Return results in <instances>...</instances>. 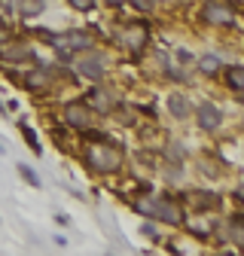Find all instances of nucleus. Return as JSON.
<instances>
[{"label":"nucleus","mask_w":244,"mask_h":256,"mask_svg":"<svg viewBox=\"0 0 244 256\" xmlns=\"http://www.w3.org/2000/svg\"><path fill=\"white\" fill-rule=\"evenodd\" d=\"M138 210L156 216V220H162V222H168V226H180V222H183V210H180V204L171 202V198H140V202H138Z\"/></svg>","instance_id":"obj_1"},{"label":"nucleus","mask_w":244,"mask_h":256,"mask_svg":"<svg viewBox=\"0 0 244 256\" xmlns=\"http://www.w3.org/2000/svg\"><path fill=\"white\" fill-rule=\"evenodd\" d=\"M86 156H88V165L95 171H101V174H110V171H116L122 165V152L116 146H110V144H92Z\"/></svg>","instance_id":"obj_2"},{"label":"nucleus","mask_w":244,"mask_h":256,"mask_svg":"<svg viewBox=\"0 0 244 256\" xmlns=\"http://www.w3.org/2000/svg\"><path fill=\"white\" fill-rule=\"evenodd\" d=\"M49 43L55 46V52L61 55V58H70L76 49H88L92 46V37L88 34H82V30H70V34H52L49 37Z\"/></svg>","instance_id":"obj_3"},{"label":"nucleus","mask_w":244,"mask_h":256,"mask_svg":"<svg viewBox=\"0 0 244 256\" xmlns=\"http://www.w3.org/2000/svg\"><path fill=\"white\" fill-rule=\"evenodd\" d=\"M202 18L208 24H232L235 22V10L232 4H226V0H208V4L202 6Z\"/></svg>","instance_id":"obj_4"},{"label":"nucleus","mask_w":244,"mask_h":256,"mask_svg":"<svg viewBox=\"0 0 244 256\" xmlns=\"http://www.w3.org/2000/svg\"><path fill=\"white\" fill-rule=\"evenodd\" d=\"M76 70L82 74V76H88V80H101L104 76V55H82V58H76Z\"/></svg>","instance_id":"obj_5"},{"label":"nucleus","mask_w":244,"mask_h":256,"mask_svg":"<svg viewBox=\"0 0 244 256\" xmlns=\"http://www.w3.org/2000/svg\"><path fill=\"white\" fill-rule=\"evenodd\" d=\"M146 24H128L126 30H122V43H126L132 52H140L144 49V43H146Z\"/></svg>","instance_id":"obj_6"},{"label":"nucleus","mask_w":244,"mask_h":256,"mask_svg":"<svg viewBox=\"0 0 244 256\" xmlns=\"http://www.w3.org/2000/svg\"><path fill=\"white\" fill-rule=\"evenodd\" d=\"M30 58V46L28 43H6L0 46V61L6 64H18V61H28Z\"/></svg>","instance_id":"obj_7"},{"label":"nucleus","mask_w":244,"mask_h":256,"mask_svg":"<svg viewBox=\"0 0 244 256\" xmlns=\"http://www.w3.org/2000/svg\"><path fill=\"white\" fill-rule=\"evenodd\" d=\"M198 125L204 128V132H214V128L223 125V113H220L217 107L204 104V107H198Z\"/></svg>","instance_id":"obj_8"},{"label":"nucleus","mask_w":244,"mask_h":256,"mask_svg":"<svg viewBox=\"0 0 244 256\" xmlns=\"http://www.w3.org/2000/svg\"><path fill=\"white\" fill-rule=\"evenodd\" d=\"M86 101H88L92 107H95V110H101V113H110V110H113V98H110V94H107L104 88H92Z\"/></svg>","instance_id":"obj_9"},{"label":"nucleus","mask_w":244,"mask_h":256,"mask_svg":"<svg viewBox=\"0 0 244 256\" xmlns=\"http://www.w3.org/2000/svg\"><path fill=\"white\" fill-rule=\"evenodd\" d=\"M24 86H28V88H34V92H43L46 86H52V74H49L46 68H40V70H34V74H28V76H24Z\"/></svg>","instance_id":"obj_10"},{"label":"nucleus","mask_w":244,"mask_h":256,"mask_svg":"<svg viewBox=\"0 0 244 256\" xmlns=\"http://www.w3.org/2000/svg\"><path fill=\"white\" fill-rule=\"evenodd\" d=\"M64 119H68V125H74V128H88L86 107H80V104H70V107L64 110Z\"/></svg>","instance_id":"obj_11"},{"label":"nucleus","mask_w":244,"mask_h":256,"mask_svg":"<svg viewBox=\"0 0 244 256\" xmlns=\"http://www.w3.org/2000/svg\"><path fill=\"white\" fill-rule=\"evenodd\" d=\"M43 6H46V0H18V12H22L24 18L40 16V12H43Z\"/></svg>","instance_id":"obj_12"},{"label":"nucleus","mask_w":244,"mask_h":256,"mask_svg":"<svg viewBox=\"0 0 244 256\" xmlns=\"http://www.w3.org/2000/svg\"><path fill=\"white\" fill-rule=\"evenodd\" d=\"M168 107H171V113H174L177 119H186V116H190V104H186V98H180V94H171Z\"/></svg>","instance_id":"obj_13"},{"label":"nucleus","mask_w":244,"mask_h":256,"mask_svg":"<svg viewBox=\"0 0 244 256\" xmlns=\"http://www.w3.org/2000/svg\"><path fill=\"white\" fill-rule=\"evenodd\" d=\"M196 204H198V210H214V208H217L220 204V198L217 196H210V192H196Z\"/></svg>","instance_id":"obj_14"},{"label":"nucleus","mask_w":244,"mask_h":256,"mask_svg":"<svg viewBox=\"0 0 244 256\" xmlns=\"http://www.w3.org/2000/svg\"><path fill=\"white\" fill-rule=\"evenodd\" d=\"M226 82H229L235 92H244V68H229V70H226Z\"/></svg>","instance_id":"obj_15"},{"label":"nucleus","mask_w":244,"mask_h":256,"mask_svg":"<svg viewBox=\"0 0 244 256\" xmlns=\"http://www.w3.org/2000/svg\"><path fill=\"white\" fill-rule=\"evenodd\" d=\"M226 229H229V238H232L238 247H244V220H232Z\"/></svg>","instance_id":"obj_16"},{"label":"nucleus","mask_w":244,"mask_h":256,"mask_svg":"<svg viewBox=\"0 0 244 256\" xmlns=\"http://www.w3.org/2000/svg\"><path fill=\"white\" fill-rule=\"evenodd\" d=\"M198 68H202L204 74H217V70H220V58H217V55H204V58H198Z\"/></svg>","instance_id":"obj_17"},{"label":"nucleus","mask_w":244,"mask_h":256,"mask_svg":"<svg viewBox=\"0 0 244 256\" xmlns=\"http://www.w3.org/2000/svg\"><path fill=\"white\" fill-rule=\"evenodd\" d=\"M18 174H22V177H24V180H28L30 186H40V177H37L34 171H30L28 165H18Z\"/></svg>","instance_id":"obj_18"},{"label":"nucleus","mask_w":244,"mask_h":256,"mask_svg":"<svg viewBox=\"0 0 244 256\" xmlns=\"http://www.w3.org/2000/svg\"><path fill=\"white\" fill-rule=\"evenodd\" d=\"M70 4H74L76 10H82V12H88L92 6H95V0H70Z\"/></svg>","instance_id":"obj_19"},{"label":"nucleus","mask_w":244,"mask_h":256,"mask_svg":"<svg viewBox=\"0 0 244 256\" xmlns=\"http://www.w3.org/2000/svg\"><path fill=\"white\" fill-rule=\"evenodd\" d=\"M132 4H134L140 12H152V0H132Z\"/></svg>","instance_id":"obj_20"},{"label":"nucleus","mask_w":244,"mask_h":256,"mask_svg":"<svg viewBox=\"0 0 244 256\" xmlns=\"http://www.w3.org/2000/svg\"><path fill=\"white\" fill-rule=\"evenodd\" d=\"M140 232H144V235H146V238H152V241H156V238H159V235H156V229H152V226H144V229H140Z\"/></svg>","instance_id":"obj_21"},{"label":"nucleus","mask_w":244,"mask_h":256,"mask_svg":"<svg viewBox=\"0 0 244 256\" xmlns=\"http://www.w3.org/2000/svg\"><path fill=\"white\" fill-rule=\"evenodd\" d=\"M4 37H6V24H4V22H0V40H4Z\"/></svg>","instance_id":"obj_22"},{"label":"nucleus","mask_w":244,"mask_h":256,"mask_svg":"<svg viewBox=\"0 0 244 256\" xmlns=\"http://www.w3.org/2000/svg\"><path fill=\"white\" fill-rule=\"evenodd\" d=\"M238 198H244V186H238Z\"/></svg>","instance_id":"obj_23"},{"label":"nucleus","mask_w":244,"mask_h":256,"mask_svg":"<svg viewBox=\"0 0 244 256\" xmlns=\"http://www.w3.org/2000/svg\"><path fill=\"white\" fill-rule=\"evenodd\" d=\"M107 4H122V0H107Z\"/></svg>","instance_id":"obj_24"}]
</instances>
